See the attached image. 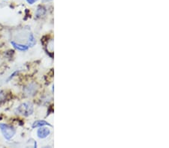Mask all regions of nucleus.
Masks as SVG:
<instances>
[{
    "instance_id": "9d476101",
    "label": "nucleus",
    "mask_w": 169,
    "mask_h": 148,
    "mask_svg": "<svg viewBox=\"0 0 169 148\" xmlns=\"http://www.w3.org/2000/svg\"><path fill=\"white\" fill-rule=\"evenodd\" d=\"M43 2H49V1H50V0H42Z\"/></svg>"
},
{
    "instance_id": "20e7f679",
    "label": "nucleus",
    "mask_w": 169,
    "mask_h": 148,
    "mask_svg": "<svg viewBox=\"0 0 169 148\" xmlns=\"http://www.w3.org/2000/svg\"><path fill=\"white\" fill-rule=\"evenodd\" d=\"M11 44L15 49L19 51H27L29 49L28 45H23V44H18V43H16L14 41H11Z\"/></svg>"
},
{
    "instance_id": "423d86ee",
    "label": "nucleus",
    "mask_w": 169,
    "mask_h": 148,
    "mask_svg": "<svg viewBox=\"0 0 169 148\" xmlns=\"http://www.w3.org/2000/svg\"><path fill=\"white\" fill-rule=\"evenodd\" d=\"M52 126L50 124H48L47 121L45 120H36L32 124V128H36V127H41V126Z\"/></svg>"
},
{
    "instance_id": "1a4fd4ad",
    "label": "nucleus",
    "mask_w": 169,
    "mask_h": 148,
    "mask_svg": "<svg viewBox=\"0 0 169 148\" xmlns=\"http://www.w3.org/2000/svg\"><path fill=\"white\" fill-rule=\"evenodd\" d=\"M26 1H27L29 5H33L35 2H36L37 1H39V0H26Z\"/></svg>"
},
{
    "instance_id": "6e6552de",
    "label": "nucleus",
    "mask_w": 169,
    "mask_h": 148,
    "mask_svg": "<svg viewBox=\"0 0 169 148\" xmlns=\"http://www.w3.org/2000/svg\"><path fill=\"white\" fill-rule=\"evenodd\" d=\"M46 13V10L45 8L42 7H40L38 8L37 11H36V16H37V17H42L43 15H44Z\"/></svg>"
},
{
    "instance_id": "f03ea898",
    "label": "nucleus",
    "mask_w": 169,
    "mask_h": 148,
    "mask_svg": "<svg viewBox=\"0 0 169 148\" xmlns=\"http://www.w3.org/2000/svg\"><path fill=\"white\" fill-rule=\"evenodd\" d=\"M17 111L20 115L28 117L33 113V106L30 103H24L17 108Z\"/></svg>"
},
{
    "instance_id": "39448f33",
    "label": "nucleus",
    "mask_w": 169,
    "mask_h": 148,
    "mask_svg": "<svg viewBox=\"0 0 169 148\" xmlns=\"http://www.w3.org/2000/svg\"><path fill=\"white\" fill-rule=\"evenodd\" d=\"M35 91H36V88H35V85L34 84H30L25 88V93L29 96L33 95Z\"/></svg>"
},
{
    "instance_id": "0eeeda50",
    "label": "nucleus",
    "mask_w": 169,
    "mask_h": 148,
    "mask_svg": "<svg viewBox=\"0 0 169 148\" xmlns=\"http://www.w3.org/2000/svg\"><path fill=\"white\" fill-rule=\"evenodd\" d=\"M36 44V40H35L34 35L32 33H30L29 35V40H28V46L29 47H33Z\"/></svg>"
},
{
    "instance_id": "f257e3e1",
    "label": "nucleus",
    "mask_w": 169,
    "mask_h": 148,
    "mask_svg": "<svg viewBox=\"0 0 169 148\" xmlns=\"http://www.w3.org/2000/svg\"><path fill=\"white\" fill-rule=\"evenodd\" d=\"M0 130L3 135L4 138L10 140L16 133V130L13 126L6 124H0Z\"/></svg>"
},
{
    "instance_id": "7ed1b4c3",
    "label": "nucleus",
    "mask_w": 169,
    "mask_h": 148,
    "mask_svg": "<svg viewBox=\"0 0 169 148\" xmlns=\"http://www.w3.org/2000/svg\"><path fill=\"white\" fill-rule=\"evenodd\" d=\"M50 134V130L48 128L41 126L37 131V135L39 138H45Z\"/></svg>"
}]
</instances>
